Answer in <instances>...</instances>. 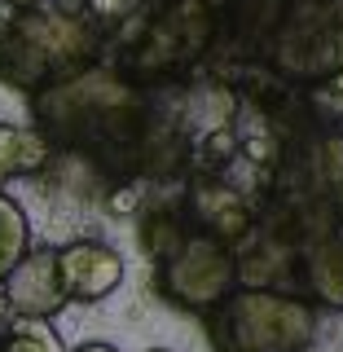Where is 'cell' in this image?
I'll return each mask as SVG.
<instances>
[{"label": "cell", "mask_w": 343, "mask_h": 352, "mask_svg": "<svg viewBox=\"0 0 343 352\" xmlns=\"http://www.w3.org/2000/svg\"><path fill=\"white\" fill-rule=\"evenodd\" d=\"M234 251L220 242L190 234L181 242V251H172L168 260L154 264V291L163 300H172L185 313H207L234 291Z\"/></svg>", "instance_id": "obj_3"}, {"label": "cell", "mask_w": 343, "mask_h": 352, "mask_svg": "<svg viewBox=\"0 0 343 352\" xmlns=\"http://www.w3.org/2000/svg\"><path fill=\"white\" fill-rule=\"evenodd\" d=\"M317 181H322L317 190L343 212V132H335L322 146V154H317Z\"/></svg>", "instance_id": "obj_17"}, {"label": "cell", "mask_w": 343, "mask_h": 352, "mask_svg": "<svg viewBox=\"0 0 343 352\" xmlns=\"http://www.w3.org/2000/svg\"><path fill=\"white\" fill-rule=\"evenodd\" d=\"M0 352H66L53 322H31V317H9L0 326Z\"/></svg>", "instance_id": "obj_13"}, {"label": "cell", "mask_w": 343, "mask_h": 352, "mask_svg": "<svg viewBox=\"0 0 343 352\" xmlns=\"http://www.w3.org/2000/svg\"><path fill=\"white\" fill-rule=\"evenodd\" d=\"M190 234H194V229L185 225L181 207H163V212H146V216H141V247H146V256L154 264L168 260L172 251H181V242Z\"/></svg>", "instance_id": "obj_12"}, {"label": "cell", "mask_w": 343, "mask_h": 352, "mask_svg": "<svg viewBox=\"0 0 343 352\" xmlns=\"http://www.w3.org/2000/svg\"><path fill=\"white\" fill-rule=\"evenodd\" d=\"M9 317H14V313H9V300H5V286H0V326H5Z\"/></svg>", "instance_id": "obj_23"}, {"label": "cell", "mask_w": 343, "mask_h": 352, "mask_svg": "<svg viewBox=\"0 0 343 352\" xmlns=\"http://www.w3.org/2000/svg\"><path fill=\"white\" fill-rule=\"evenodd\" d=\"M5 300L14 317H31V322H53L66 304V286L58 273V251L53 247H31L27 256L18 260V269L9 273L5 282Z\"/></svg>", "instance_id": "obj_7"}, {"label": "cell", "mask_w": 343, "mask_h": 352, "mask_svg": "<svg viewBox=\"0 0 343 352\" xmlns=\"http://www.w3.org/2000/svg\"><path fill=\"white\" fill-rule=\"evenodd\" d=\"M304 106H308V115L322 119V124H343V71L304 84Z\"/></svg>", "instance_id": "obj_15"}, {"label": "cell", "mask_w": 343, "mask_h": 352, "mask_svg": "<svg viewBox=\"0 0 343 352\" xmlns=\"http://www.w3.org/2000/svg\"><path fill=\"white\" fill-rule=\"evenodd\" d=\"M53 154L58 150H53L36 128H18V124H5V119H0V190H5V181H14V176H44L49 163H53Z\"/></svg>", "instance_id": "obj_10"}, {"label": "cell", "mask_w": 343, "mask_h": 352, "mask_svg": "<svg viewBox=\"0 0 343 352\" xmlns=\"http://www.w3.org/2000/svg\"><path fill=\"white\" fill-rule=\"evenodd\" d=\"M216 40V9L207 0H168L154 14L146 40L137 44V71H172L194 62Z\"/></svg>", "instance_id": "obj_4"}, {"label": "cell", "mask_w": 343, "mask_h": 352, "mask_svg": "<svg viewBox=\"0 0 343 352\" xmlns=\"http://www.w3.org/2000/svg\"><path fill=\"white\" fill-rule=\"evenodd\" d=\"M234 159H238V128L229 124L203 132V141L194 146V168L203 176H220V168H229Z\"/></svg>", "instance_id": "obj_14"}, {"label": "cell", "mask_w": 343, "mask_h": 352, "mask_svg": "<svg viewBox=\"0 0 343 352\" xmlns=\"http://www.w3.org/2000/svg\"><path fill=\"white\" fill-rule=\"evenodd\" d=\"M5 27H9V14H0V40H5Z\"/></svg>", "instance_id": "obj_24"}, {"label": "cell", "mask_w": 343, "mask_h": 352, "mask_svg": "<svg viewBox=\"0 0 343 352\" xmlns=\"http://www.w3.org/2000/svg\"><path fill=\"white\" fill-rule=\"evenodd\" d=\"M212 352H308L317 339V308L295 291L234 286L203 313Z\"/></svg>", "instance_id": "obj_2"}, {"label": "cell", "mask_w": 343, "mask_h": 352, "mask_svg": "<svg viewBox=\"0 0 343 352\" xmlns=\"http://www.w3.org/2000/svg\"><path fill=\"white\" fill-rule=\"evenodd\" d=\"M97 58V27L88 18L58 14L53 5H31L9 14L0 40V84L36 97L44 88L88 71Z\"/></svg>", "instance_id": "obj_1"}, {"label": "cell", "mask_w": 343, "mask_h": 352, "mask_svg": "<svg viewBox=\"0 0 343 352\" xmlns=\"http://www.w3.org/2000/svg\"><path fill=\"white\" fill-rule=\"evenodd\" d=\"M58 273L71 304H102L124 286V251H115L102 238H75L58 247Z\"/></svg>", "instance_id": "obj_6"}, {"label": "cell", "mask_w": 343, "mask_h": 352, "mask_svg": "<svg viewBox=\"0 0 343 352\" xmlns=\"http://www.w3.org/2000/svg\"><path fill=\"white\" fill-rule=\"evenodd\" d=\"M106 207H110L115 216L137 212V185H115V190H110V198H106Z\"/></svg>", "instance_id": "obj_19"}, {"label": "cell", "mask_w": 343, "mask_h": 352, "mask_svg": "<svg viewBox=\"0 0 343 352\" xmlns=\"http://www.w3.org/2000/svg\"><path fill=\"white\" fill-rule=\"evenodd\" d=\"M66 352H119V348L106 344V339H84V344H75V348H66Z\"/></svg>", "instance_id": "obj_21"}, {"label": "cell", "mask_w": 343, "mask_h": 352, "mask_svg": "<svg viewBox=\"0 0 343 352\" xmlns=\"http://www.w3.org/2000/svg\"><path fill=\"white\" fill-rule=\"evenodd\" d=\"M273 66L291 80H322V75L343 71V22L330 14H317L300 27V36L278 40V53H273Z\"/></svg>", "instance_id": "obj_8"}, {"label": "cell", "mask_w": 343, "mask_h": 352, "mask_svg": "<svg viewBox=\"0 0 343 352\" xmlns=\"http://www.w3.org/2000/svg\"><path fill=\"white\" fill-rule=\"evenodd\" d=\"M0 5H9V14H18V9H31V5H40V0H0Z\"/></svg>", "instance_id": "obj_22"}, {"label": "cell", "mask_w": 343, "mask_h": 352, "mask_svg": "<svg viewBox=\"0 0 343 352\" xmlns=\"http://www.w3.org/2000/svg\"><path fill=\"white\" fill-rule=\"evenodd\" d=\"M119 14H128V0H88L84 18H97V22H115Z\"/></svg>", "instance_id": "obj_18"}, {"label": "cell", "mask_w": 343, "mask_h": 352, "mask_svg": "<svg viewBox=\"0 0 343 352\" xmlns=\"http://www.w3.org/2000/svg\"><path fill=\"white\" fill-rule=\"evenodd\" d=\"M58 14H71V18H84V9H88V0H49Z\"/></svg>", "instance_id": "obj_20"}, {"label": "cell", "mask_w": 343, "mask_h": 352, "mask_svg": "<svg viewBox=\"0 0 343 352\" xmlns=\"http://www.w3.org/2000/svg\"><path fill=\"white\" fill-rule=\"evenodd\" d=\"M291 291L308 300L313 308H330L343 313V238L330 234L313 247H304L295 256V273H291Z\"/></svg>", "instance_id": "obj_9"}, {"label": "cell", "mask_w": 343, "mask_h": 352, "mask_svg": "<svg viewBox=\"0 0 343 352\" xmlns=\"http://www.w3.org/2000/svg\"><path fill=\"white\" fill-rule=\"evenodd\" d=\"M304 5H326V0H304Z\"/></svg>", "instance_id": "obj_25"}, {"label": "cell", "mask_w": 343, "mask_h": 352, "mask_svg": "<svg viewBox=\"0 0 343 352\" xmlns=\"http://www.w3.org/2000/svg\"><path fill=\"white\" fill-rule=\"evenodd\" d=\"M238 154L251 163V168L278 172V168H282V159H286L282 132H273L269 124H264V128H256V132H238Z\"/></svg>", "instance_id": "obj_16"}, {"label": "cell", "mask_w": 343, "mask_h": 352, "mask_svg": "<svg viewBox=\"0 0 343 352\" xmlns=\"http://www.w3.org/2000/svg\"><path fill=\"white\" fill-rule=\"evenodd\" d=\"M185 225L194 229V234L220 242V247H242L251 234H256V212H251L247 194L238 190V185L220 181V176H203L194 172L190 181H185V207H181Z\"/></svg>", "instance_id": "obj_5"}, {"label": "cell", "mask_w": 343, "mask_h": 352, "mask_svg": "<svg viewBox=\"0 0 343 352\" xmlns=\"http://www.w3.org/2000/svg\"><path fill=\"white\" fill-rule=\"evenodd\" d=\"M150 352H172V348H150Z\"/></svg>", "instance_id": "obj_26"}, {"label": "cell", "mask_w": 343, "mask_h": 352, "mask_svg": "<svg viewBox=\"0 0 343 352\" xmlns=\"http://www.w3.org/2000/svg\"><path fill=\"white\" fill-rule=\"evenodd\" d=\"M31 251V220L27 207L18 203L14 194L0 190V282L18 269V260Z\"/></svg>", "instance_id": "obj_11"}]
</instances>
